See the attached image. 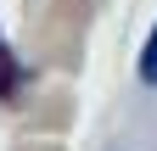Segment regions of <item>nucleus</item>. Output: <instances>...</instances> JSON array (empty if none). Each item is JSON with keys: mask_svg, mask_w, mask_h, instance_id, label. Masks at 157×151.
<instances>
[{"mask_svg": "<svg viewBox=\"0 0 157 151\" xmlns=\"http://www.w3.org/2000/svg\"><path fill=\"white\" fill-rule=\"evenodd\" d=\"M140 79L157 84V28H151V45H146V56H140Z\"/></svg>", "mask_w": 157, "mask_h": 151, "instance_id": "nucleus-1", "label": "nucleus"}]
</instances>
